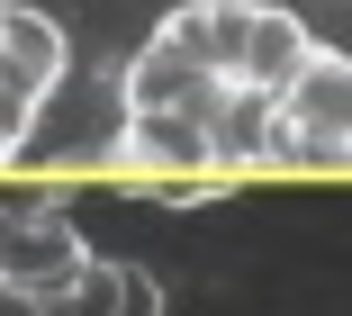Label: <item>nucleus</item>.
<instances>
[{
	"label": "nucleus",
	"mask_w": 352,
	"mask_h": 316,
	"mask_svg": "<svg viewBox=\"0 0 352 316\" xmlns=\"http://www.w3.org/2000/svg\"><path fill=\"white\" fill-rule=\"evenodd\" d=\"M10 154H19V145H0V163H10Z\"/></svg>",
	"instance_id": "6e6552de"
},
{
	"label": "nucleus",
	"mask_w": 352,
	"mask_h": 316,
	"mask_svg": "<svg viewBox=\"0 0 352 316\" xmlns=\"http://www.w3.org/2000/svg\"><path fill=\"white\" fill-rule=\"evenodd\" d=\"M280 118H289L298 136H334V145H352V54L316 45V54L298 63V82L280 91Z\"/></svg>",
	"instance_id": "423d86ee"
},
{
	"label": "nucleus",
	"mask_w": 352,
	"mask_h": 316,
	"mask_svg": "<svg viewBox=\"0 0 352 316\" xmlns=\"http://www.w3.org/2000/svg\"><path fill=\"white\" fill-rule=\"evenodd\" d=\"M118 100H126V118H217L226 109V82L199 54L145 36V45L126 54V72H118Z\"/></svg>",
	"instance_id": "20e7f679"
},
{
	"label": "nucleus",
	"mask_w": 352,
	"mask_h": 316,
	"mask_svg": "<svg viewBox=\"0 0 352 316\" xmlns=\"http://www.w3.org/2000/svg\"><path fill=\"white\" fill-rule=\"evenodd\" d=\"M118 172L154 181L172 199H199L208 181H226L217 127H208V118H118Z\"/></svg>",
	"instance_id": "7ed1b4c3"
},
{
	"label": "nucleus",
	"mask_w": 352,
	"mask_h": 316,
	"mask_svg": "<svg viewBox=\"0 0 352 316\" xmlns=\"http://www.w3.org/2000/svg\"><path fill=\"white\" fill-rule=\"evenodd\" d=\"M307 28L289 10H271V0H208V72H217L226 91L244 100H280L298 82V63H307Z\"/></svg>",
	"instance_id": "f257e3e1"
},
{
	"label": "nucleus",
	"mask_w": 352,
	"mask_h": 316,
	"mask_svg": "<svg viewBox=\"0 0 352 316\" xmlns=\"http://www.w3.org/2000/svg\"><path fill=\"white\" fill-rule=\"evenodd\" d=\"M36 316H163V280L145 262H109L91 253L54 298H36Z\"/></svg>",
	"instance_id": "39448f33"
},
{
	"label": "nucleus",
	"mask_w": 352,
	"mask_h": 316,
	"mask_svg": "<svg viewBox=\"0 0 352 316\" xmlns=\"http://www.w3.org/2000/svg\"><path fill=\"white\" fill-rule=\"evenodd\" d=\"M82 262H91V244H82V226L63 217V208L0 199V298L36 307V298H54L63 280H73Z\"/></svg>",
	"instance_id": "f03ea898"
},
{
	"label": "nucleus",
	"mask_w": 352,
	"mask_h": 316,
	"mask_svg": "<svg viewBox=\"0 0 352 316\" xmlns=\"http://www.w3.org/2000/svg\"><path fill=\"white\" fill-rule=\"evenodd\" d=\"M63 63H73V54H63V28L45 10H28V0H10V10H0V82L54 100L63 91Z\"/></svg>",
	"instance_id": "0eeeda50"
}]
</instances>
